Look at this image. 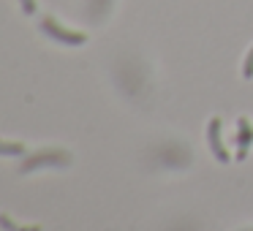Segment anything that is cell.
Returning a JSON list of instances; mask_svg holds the SVG:
<instances>
[{
  "label": "cell",
  "mask_w": 253,
  "mask_h": 231,
  "mask_svg": "<svg viewBox=\"0 0 253 231\" xmlns=\"http://www.w3.org/2000/svg\"><path fill=\"white\" fill-rule=\"evenodd\" d=\"M74 160V155L68 150H60V147H44L39 153L28 155L25 163L19 166L22 174H30V171H39V169H68Z\"/></svg>",
  "instance_id": "cell-1"
},
{
  "label": "cell",
  "mask_w": 253,
  "mask_h": 231,
  "mask_svg": "<svg viewBox=\"0 0 253 231\" xmlns=\"http://www.w3.org/2000/svg\"><path fill=\"white\" fill-rule=\"evenodd\" d=\"M41 30H44V33L49 36L52 41H57V44H66V46H82L84 41H87V36H84V33L63 28V25L57 22L55 17H44V19H41Z\"/></svg>",
  "instance_id": "cell-2"
},
{
  "label": "cell",
  "mask_w": 253,
  "mask_h": 231,
  "mask_svg": "<svg viewBox=\"0 0 253 231\" xmlns=\"http://www.w3.org/2000/svg\"><path fill=\"white\" fill-rule=\"evenodd\" d=\"M220 131H223V120H220V117H212V120H210V128H207L210 150H212V155H215L218 163H229L231 155H229V150H226L223 139H220Z\"/></svg>",
  "instance_id": "cell-3"
},
{
  "label": "cell",
  "mask_w": 253,
  "mask_h": 231,
  "mask_svg": "<svg viewBox=\"0 0 253 231\" xmlns=\"http://www.w3.org/2000/svg\"><path fill=\"white\" fill-rule=\"evenodd\" d=\"M161 163L169 166V169H182V166L191 163V153L180 144H164L161 147Z\"/></svg>",
  "instance_id": "cell-4"
},
{
  "label": "cell",
  "mask_w": 253,
  "mask_h": 231,
  "mask_svg": "<svg viewBox=\"0 0 253 231\" xmlns=\"http://www.w3.org/2000/svg\"><path fill=\"white\" fill-rule=\"evenodd\" d=\"M253 144V122L248 117H240L237 120V160H245L248 158V150Z\"/></svg>",
  "instance_id": "cell-5"
},
{
  "label": "cell",
  "mask_w": 253,
  "mask_h": 231,
  "mask_svg": "<svg viewBox=\"0 0 253 231\" xmlns=\"http://www.w3.org/2000/svg\"><path fill=\"white\" fill-rule=\"evenodd\" d=\"M0 229L3 231H41V226H19L11 215L0 212Z\"/></svg>",
  "instance_id": "cell-6"
},
{
  "label": "cell",
  "mask_w": 253,
  "mask_h": 231,
  "mask_svg": "<svg viewBox=\"0 0 253 231\" xmlns=\"http://www.w3.org/2000/svg\"><path fill=\"white\" fill-rule=\"evenodd\" d=\"M25 153V144L22 142H8V139H0V155H22Z\"/></svg>",
  "instance_id": "cell-7"
},
{
  "label": "cell",
  "mask_w": 253,
  "mask_h": 231,
  "mask_svg": "<svg viewBox=\"0 0 253 231\" xmlns=\"http://www.w3.org/2000/svg\"><path fill=\"white\" fill-rule=\"evenodd\" d=\"M109 6H112V0H90V6H87V11H90V17H104L106 11H109Z\"/></svg>",
  "instance_id": "cell-8"
},
{
  "label": "cell",
  "mask_w": 253,
  "mask_h": 231,
  "mask_svg": "<svg viewBox=\"0 0 253 231\" xmlns=\"http://www.w3.org/2000/svg\"><path fill=\"white\" fill-rule=\"evenodd\" d=\"M242 77H245V79H253V46H251V52H248L245 63H242Z\"/></svg>",
  "instance_id": "cell-9"
},
{
  "label": "cell",
  "mask_w": 253,
  "mask_h": 231,
  "mask_svg": "<svg viewBox=\"0 0 253 231\" xmlns=\"http://www.w3.org/2000/svg\"><path fill=\"white\" fill-rule=\"evenodd\" d=\"M19 6L25 14H36V0H19Z\"/></svg>",
  "instance_id": "cell-10"
},
{
  "label": "cell",
  "mask_w": 253,
  "mask_h": 231,
  "mask_svg": "<svg viewBox=\"0 0 253 231\" xmlns=\"http://www.w3.org/2000/svg\"><path fill=\"white\" fill-rule=\"evenodd\" d=\"M251 231H253V229H251Z\"/></svg>",
  "instance_id": "cell-11"
}]
</instances>
